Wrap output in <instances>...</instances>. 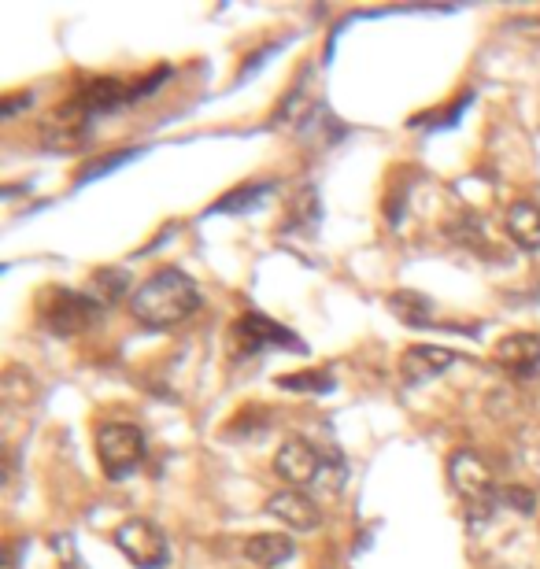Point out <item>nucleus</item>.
<instances>
[{
	"instance_id": "nucleus-23",
	"label": "nucleus",
	"mask_w": 540,
	"mask_h": 569,
	"mask_svg": "<svg viewBox=\"0 0 540 569\" xmlns=\"http://www.w3.org/2000/svg\"><path fill=\"white\" fill-rule=\"evenodd\" d=\"M63 569H78V566H74V562H71V566H63Z\"/></svg>"
},
{
	"instance_id": "nucleus-17",
	"label": "nucleus",
	"mask_w": 540,
	"mask_h": 569,
	"mask_svg": "<svg viewBox=\"0 0 540 569\" xmlns=\"http://www.w3.org/2000/svg\"><path fill=\"white\" fill-rule=\"evenodd\" d=\"M126 285H130V274H126V270L104 267L93 274V289H89V296L100 303H115L126 292Z\"/></svg>"
},
{
	"instance_id": "nucleus-15",
	"label": "nucleus",
	"mask_w": 540,
	"mask_h": 569,
	"mask_svg": "<svg viewBox=\"0 0 540 569\" xmlns=\"http://www.w3.org/2000/svg\"><path fill=\"white\" fill-rule=\"evenodd\" d=\"M389 311H393L400 322L407 326H426L433 315V303L422 296V292H393L389 296Z\"/></svg>"
},
{
	"instance_id": "nucleus-4",
	"label": "nucleus",
	"mask_w": 540,
	"mask_h": 569,
	"mask_svg": "<svg viewBox=\"0 0 540 569\" xmlns=\"http://www.w3.org/2000/svg\"><path fill=\"white\" fill-rule=\"evenodd\" d=\"M97 459L108 481H123L145 459V433L130 422H108L97 429Z\"/></svg>"
},
{
	"instance_id": "nucleus-18",
	"label": "nucleus",
	"mask_w": 540,
	"mask_h": 569,
	"mask_svg": "<svg viewBox=\"0 0 540 569\" xmlns=\"http://www.w3.org/2000/svg\"><path fill=\"white\" fill-rule=\"evenodd\" d=\"M270 193H274V182H252V185H245V189H234L230 196H222L211 211H248V207H256L259 200Z\"/></svg>"
},
{
	"instance_id": "nucleus-5",
	"label": "nucleus",
	"mask_w": 540,
	"mask_h": 569,
	"mask_svg": "<svg viewBox=\"0 0 540 569\" xmlns=\"http://www.w3.org/2000/svg\"><path fill=\"white\" fill-rule=\"evenodd\" d=\"M115 547L130 558V566L137 569H163L167 566V558H171V547H167V536L156 521L148 518H130L123 521L115 533H111Z\"/></svg>"
},
{
	"instance_id": "nucleus-10",
	"label": "nucleus",
	"mask_w": 540,
	"mask_h": 569,
	"mask_svg": "<svg viewBox=\"0 0 540 569\" xmlns=\"http://www.w3.org/2000/svg\"><path fill=\"white\" fill-rule=\"evenodd\" d=\"M267 514L278 518L282 525H289L293 533H311L322 525V507L315 499L300 492V488H285V492H274L267 499Z\"/></svg>"
},
{
	"instance_id": "nucleus-20",
	"label": "nucleus",
	"mask_w": 540,
	"mask_h": 569,
	"mask_svg": "<svg viewBox=\"0 0 540 569\" xmlns=\"http://www.w3.org/2000/svg\"><path fill=\"white\" fill-rule=\"evenodd\" d=\"M496 503H504V507L518 510L522 518H533V514H537V496H533L529 488H522V485L500 488V492H496Z\"/></svg>"
},
{
	"instance_id": "nucleus-11",
	"label": "nucleus",
	"mask_w": 540,
	"mask_h": 569,
	"mask_svg": "<svg viewBox=\"0 0 540 569\" xmlns=\"http://www.w3.org/2000/svg\"><path fill=\"white\" fill-rule=\"evenodd\" d=\"M455 359H459V355L448 352V348H437V344H415V348H407L404 359H400V374H404L407 385H426L433 377H441Z\"/></svg>"
},
{
	"instance_id": "nucleus-14",
	"label": "nucleus",
	"mask_w": 540,
	"mask_h": 569,
	"mask_svg": "<svg viewBox=\"0 0 540 569\" xmlns=\"http://www.w3.org/2000/svg\"><path fill=\"white\" fill-rule=\"evenodd\" d=\"M293 551H296V544L282 533H252L245 540V558H248V562L267 566V569L289 562V558H293Z\"/></svg>"
},
{
	"instance_id": "nucleus-2",
	"label": "nucleus",
	"mask_w": 540,
	"mask_h": 569,
	"mask_svg": "<svg viewBox=\"0 0 540 569\" xmlns=\"http://www.w3.org/2000/svg\"><path fill=\"white\" fill-rule=\"evenodd\" d=\"M37 318L52 337H78L93 329L104 318V303L93 300L89 292L74 289H45L37 300Z\"/></svg>"
},
{
	"instance_id": "nucleus-6",
	"label": "nucleus",
	"mask_w": 540,
	"mask_h": 569,
	"mask_svg": "<svg viewBox=\"0 0 540 569\" xmlns=\"http://www.w3.org/2000/svg\"><path fill=\"white\" fill-rule=\"evenodd\" d=\"M89 134H93V115L74 97L41 122V145L49 152H82Z\"/></svg>"
},
{
	"instance_id": "nucleus-3",
	"label": "nucleus",
	"mask_w": 540,
	"mask_h": 569,
	"mask_svg": "<svg viewBox=\"0 0 540 569\" xmlns=\"http://www.w3.org/2000/svg\"><path fill=\"white\" fill-rule=\"evenodd\" d=\"M448 477H452L455 492L470 503V521L481 525V521L496 510V492H500L496 481H492V470L474 455V451L459 448V451H452V459H448Z\"/></svg>"
},
{
	"instance_id": "nucleus-21",
	"label": "nucleus",
	"mask_w": 540,
	"mask_h": 569,
	"mask_svg": "<svg viewBox=\"0 0 540 569\" xmlns=\"http://www.w3.org/2000/svg\"><path fill=\"white\" fill-rule=\"evenodd\" d=\"M130 156H137V148H126V152H111V156H104V159H93V163H86V167L78 170V182H82V185L93 182V178H100V174L115 170L119 163H126Z\"/></svg>"
},
{
	"instance_id": "nucleus-22",
	"label": "nucleus",
	"mask_w": 540,
	"mask_h": 569,
	"mask_svg": "<svg viewBox=\"0 0 540 569\" xmlns=\"http://www.w3.org/2000/svg\"><path fill=\"white\" fill-rule=\"evenodd\" d=\"M30 104H34V93H30V89L8 93V97H4V104H0V115H4V119H15V115H19L23 108H30Z\"/></svg>"
},
{
	"instance_id": "nucleus-9",
	"label": "nucleus",
	"mask_w": 540,
	"mask_h": 569,
	"mask_svg": "<svg viewBox=\"0 0 540 569\" xmlns=\"http://www.w3.org/2000/svg\"><path fill=\"white\" fill-rule=\"evenodd\" d=\"M496 366H504L507 374L526 381L540 374V333H507L496 340Z\"/></svg>"
},
{
	"instance_id": "nucleus-8",
	"label": "nucleus",
	"mask_w": 540,
	"mask_h": 569,
	"mask_svg": "<svg viewBox=\"0 0 540 569\" xmlns=\"http://www.w3.org/2000/svg\"><path fill=\"white\" fill-rule=\"evenodd\" d=\"M322 462H326V451H319L304 436H289L282 448H278V455H274V473L282 477L285 485L307 488L319 485Z\"/></svg>"
},
{
	"instance_id": "nucleus-7",
	"label": "nucleus",
	"mask_w": 540,
	"mask_h": 569,
	"mask_svg": "<svg viewBox=\"0 0 540 569\" xmlns=\"http://www.w3.org/2000/svg\"><path fill=\"white\" fill-rule=\"evenodd\" d=\"M263 348H300V340L285 326H278L274 318L248 311L234 322V359H248Z\"/></svg>"
},
{
	"instance_id": "nucleus-16",
	"label": "nucleus",
	"mask_w": 540,
	"mask_h": 569,
	"mask_svg": "<svg viewBox=\"0 0 540 569\" xmlns=\"http://www.w3.org/2000/svg\"><path fill=\"white\" fill-rule=\"evenodd\" d=\"M319 218H322L319 189H315V185H300L293 196V204H289V226H296V230H311V226H319Z\"/></svg>"
},
{
	"instance_id": "nucleus-13",
	"label": "nucleus",
	"mask_w": 540,
	"mask_h": 569,
	"mask_svg": "<svg viewBox=\"0 0 540 569\" xmlns=\"http://www.w3.org/2000/svg\"><path fill=\"white\" fill-rule=\"evenodd\" d=\"M74 100L89 111V115H104V111H115L119 104L130 100V89L119 78H89V85L82 93H74Z\"/></svg>"
},
{
	"instance_id": "nucleus-12",
	"label": "nucleus",
	"mask_w": 540,
	"mask_h": 569,
	"mask_svg": "<svg viewBox=\"0 0 540 569\" xmlns=\"http://www.w3.org/2000/svg\"><path fill=\"white\" fill-rule=\"evenodd\" d=\"M504 230L522 252H540V204L515 200L504 211Z\"/></svg>"
},
{
	"instance_id": "nucleus-1",
	"label": "nucleus",
	"mask_w": 540,
	"mask_h": 569,
	"mask_svg": "<svg viewBox=\"0 0 540 569\" xmlns=\"http://www.w3.org/2000/svg\"><path fill=\"white\" fill-rule=\"evenodd\" d=\"M200 311V289L197 281L182 274L178 267L156 270L148 281H141L130 296V315L148 329H171L182 326L185 318Z\"/></svg>"
},
{
	"instance_id": "nucleus-19",
	"label": "nucleus",
	"mask_w": 540,
	"mask_h": 569,
	"mask_svg": "<svg viewBox=\"0 0 540 569\" xmlns=\"http://www.w3.org/2000/svg\"><path fill=\"white\" fill-rule=\"evenodd\" d=\"M278 385H282L285 392H330L333 377L326 374V370H300V374H282Z\"/></svg>"
}]
</instances>
